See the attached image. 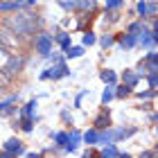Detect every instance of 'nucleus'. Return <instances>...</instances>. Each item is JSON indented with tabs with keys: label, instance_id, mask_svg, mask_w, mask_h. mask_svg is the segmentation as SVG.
<instances>
[{
	"label": "nucleus",
	"instance_id": "obj_26",
	"mask_svg": "<svg viewBox=\"0 0 158 158\" xmlns=\"http://www.w3.org/2000/svg\"><path fill=\"white\" fill-rule=\"evenodd\" d=\"M102 48H109V45H113V36H102Z\"/></svg>",
	"mask_w": 158,
	"mask_h": 158
},
{
	"label": "nucleus",
	"instance_id": "obj_12",
	"mask_svg": "<svg viewBox=\"0 0 158 158\" xmlns=\"http://www.w3.org/2000/svg\"><path fill=\"white\" fill-rule=\"evenodd\" d=\"M109 124H111L109 113H106V115H99V118L95 120V127H97V129H104V127H109Z\"/></svg>",
	"mask_w": 158,
	"mask_h": 158
},
{
	"label": "nucleus",
	"instance_id": "obj_8",
	"mask_svg": "<svg viewBox=\"0 0 158 158\" xmlns=\"http://www.w3.org/2000/svg\"><path fill=\"white\" fill-rule=\"evenodd\" d=\"M120 45L122 48H133L135 45V36H133V34H122V36H120Z\"/></svg>",
	"mask_w": 158,
	"mask_h": 158
},
{
	"label": "nucleus",
	"instance_id": "obj_16",
	"mask_svg": "<svg viewBox=\"0 0 158 158\" xmlns=\"http://www.w3.org/2000/svg\"><path fill=\"white\" fill-rule=\"evenodd\" d=\"M66 54H68V56H81V54H84V48H68Z\"/></svg>",
	"mask_w": 158,
	"mask_h": 158
},
{
	"label": "nucleus",
	"instance_id": "obj_22",
	"mask_svg": "<svg viewBox=\"0 0 158 158\" xmlns=\"http://www.w3.org/2000/svg\"><path fill=\"white\" fill-rule=\"evenodd\" d=\"M34 106H36V99H34V102H30L25 106V111H23V115H32V111H34Z\"/></svg>",
	"mask_w": 158,
	"mask_h": 158
},
{
	"label": "nucleus",
	"instance_id": "obj_24",
	"mask_svg": "<svg viewBox=\"0 0 158 158\" xmlns=\"http://www.w3.org/2000/svg\"><path fill=\"white\" fill-rule=\"evenodd\" d=\"M111 99H113V90H104V95H102V102H104V104H109Z\"/></svg>",
	"mask_w": 158,
	"mask_h": 158
},
{
	"label": "nucleus",
	"instance_id": "obj_19",
	"mask_svg": "<svg viewBox=\"0 0 158 158\" xmlns=\"http://www.w3.org/2000/svg\"><path fill=\"white\" fill-rule=\"evenodd\" d=\"M138 32H142V25H140V23H133V25H129V34H133V36H135Z\"/></svg>",
	"mask_w": 158,
	"mask_h": 158
},
{
	"label": "nucleus",
	"instance_id": "obj_11",
	"mask_svg": "<svg viewBox=\"0 0 158 158\" xmlns=\"http://www.w3.org/2000/svg\"><path fill=\"white\" fill-rule=\"evenodd\" d=\"M97 138H99V133L95 131V129H90V131H86V135H84V140L88 142V145H95V142H97Z\"/></svg>",
	"mask_w": 158,
	"mask_h": 158
},
{
	"label": "nucleus",
	"instance_id": "obj_7",
	"mask_svg": "<svg viewBox=\"0 0 158 158\" xmlns=\"http://www.w3.org/2000/svg\"><path fill=\"white\" fill-rule=\"evenodd\" d=\"M7 152H9L11 156H16V154H23L25 149H23V145H20V140H16V138H11V140H7Z\"/></svg>",
	"mask_w": 158,
	"mask_h": 158
},
{
	"label": "nucleus",
	"instance_id": "obj_30",
	"mask_svg": "<svg viewBox=\"0 0 158 158\" xmlns=\"http://www.w3.org/2000/svg\"><path fill=\"white\" fill-rule=\"evenodd\" d=\"M106 16H109V20H111V23H113V20H118V14H115V11H113V9H111L109 14H106Z\"/></svg>",
	"mask_w": 158,
	"mask_h": 158
},
{
	"label": "nucleus",
	"instance_id": "obj_3",
	"mask_svg": "<svg viewBox=\"0 0 158 158\" xmlns=\"http://www.w3.org/2000/svg\"><path fill=\"white\" fill-rule=\"evenodd\" d=\"M36 0H11V2H0V11H11V9H27L34 7Z\"/></svg>",
	"mask_w": 158,
	"mask_h": 158
},
{
	"label": "nucleus",
	"instance_id": "obj_13",
	"mask_svg": "<svg viewBox=\"0 0 158 158\" xmlns=\"http://www.w3.org/2000/svg\"><path fill=\"white\" fill-rule=\"evenodd\" d=\"M122 79H124V84H127V86H135V84H138V75L129 73V70L124 73V77H122Z\"/></svg>",
	"mask_w": 158,
	"mask_h": 158
},
{
	"label": "nucleus",
	"instance_id": "obj_2",
	"mask_svg": "<svg viewBox=\"0 0 158 158\" xmlns=\"http://www.w3.org/2000/svg\"><path fill=\"white\" fill-rule=\"evenodd\" d=\"M25 66V59L23 56H7V63H5V70H7V77H14L18 75Z\"/></svg>",
	"mask_w": 158,
	"mask_h": 158
},
{
	"label": "nucleus",
	"instance_id": "obj_4",
	"mask_svg": "<svg viewBox=\"0 0 158 158\" xmlns=\"http://www.w3.org/2000/svg\"><path fill=\"white\" fill-rule=\"evenodd\" d=\"M34 45H36V50L43 56H48L50 50H52V36H50V34H39L36 41H34Z\"/></svg>",
	"mask_w": 158,
	"mask_h": 158
},
{
	"label": "nucleus",
	"instance_id": "obj_25",
	"mask_svg": "<svg viewBox=\"0 0 158 158\" xmlns=\"http://www.w3.org/2000/svg\"><path fill=\"white\" fill-rule=\"evenodd\" d=\"M7 84H9V77H7V75H2V70H0V90H2Z\"/></svg>",
	"mask_w": 158,
	"mask_h": 158
},
{
	"label": "nucleus",
	"instance_id": "obj_15",
	"mask_svg": "<svg viewBox=\"0 0 158 158\" xmlns=\"http://www.w3.org/2000/svg\"><path fill=\"white\" fill-rule=\"evenodd\" d=\"M129 93H131V86H127V84H122V86H120V88L115 90V95H118V97H127V95H129Z\"/></svg>",
	"mask_w": 158,
	"mask_h": 158
},
{
	"label": "nucleus",
	"instance_id": "obj_6",
	"mask_svg": "<svg viewBox=\"0 0 158 158\" xmlns=\"http://www.w3.org/2000/svg\"><path fill=\"white\" fill-rule=\"evenodd\" d=\"M0 48L5 50V52H9V50L16 48V41H14V36L9 32H5V30H0Z\"/></svg>",
	"mask_w": 158,
	"mask_h": 158
},
{
	"label": "nucleus",
	"instance_id": "obj_18",
	"mask_svg": "<svg viewBox=\"0 0 158 158\" xmlns=\"http://www.w3.org/2000/svg\"><path fill=\"white\" fill-rule=\"evenodd\" d=\"M59 43L63 45V50H68V48H70V39H68V34H59Z\"/></svg>",
	"mask_w": 158,
	"mask_h": 158
},
{
	"label": "nucleus",
	"instance_id": "obj_28",
	"mask_svg": "<svg viewBox=\"0 0 158 158\" xmlns=\"http://www.w3.org/2000/svg\"><path fill=\"white\" fill-rule=\"evenodd\" d=\"M66 140H68V133H56V142L59 145H66Z\"/></svg>",
	"mask_w": 158,
	"mask_h": 158
},
{
	"label": "nucleus",
	"instance_id": "obj_29",
	"mask_svg": "<svg viewBox=\"0 0 158 158\" xmlns=\"http://www.w3.org/2000/svg\"><path fill=\"white\" fill-rule=\"evenodd\" d=\"M138 14H140V16L147 14V2H138Z\"/></svg>",
	"mask_w": 158,
	"mask_h": 158
},
{
	"label": "nucleus",
	"instance_id": "obj_5",
	"mask_svg": "<svg viewBox=\"0 0 158 158\" xmlns=\"http://www.w3.org/2000/svg\"><path fill=\"white\" fill-rule=\"evenodd\" d=\"M66 75H70L68 66H66V63H61V61H56V66L50 68L48 73H43L41 77H43V79H50V77H52V79H59V77H66Z\"/></svg>",
	"mask_w": 158,
	"mask_h": 158
},
{
	"label": "nucleus",
	"instance_id": "obj_23",
	"mask_svg": "<svg viewBox=\"0 0 158 158\" xmlns=\"http://www.w3.org/2000/svg\"><path fill=\"white\" fill-rule=\"evenodd\" d=\"M149 86L156 90V70H149Z\"/></svg>",
	"mask_w": 158,
	"mask_h": 158
},
{
	"label": "nucleus",
	"instance_id": "obj_14",
	"mask_svg": "<svg viewBox=\"0 0 158 158\" xmlns=\"http://www.w3.org/2000/svg\"><path fill=\"white\" fill-rule=\"evenodd\" d=\"M102 156H104V158H106V156H109V158H113V156H127V154H120V152H118L115 147H111V145H109V147H104Z\"/></svg>",
	"mask_w": 158,
	"mask_h": 158
},
{
	"label": "nucleus",
	"instance_id": "obj_9",
	"mask_svg": "<svg viewBox=\"0 0 158 158\" xmlns=\"http://www.w3.org/2000/svg\"><path fill=\"white\" fill-rule=\"evenodd\" d=\"M135 129H118V131H113V140H122L127 138V135H133Z\"/></svg>",
	"mask_w": 158,
	"mask_h": 158
},
{
	"label": "nucleus",
	"instance_id": "obj_17",
	"mask_svg": "<svg viewBox=\"0 0 158 158\" xmlns=\"http://www.w3.org/2000/svg\"><path fill=\"white\" fill-rule=\"evenodd\" d=\"M122 5H124L122 0H109V2H106V9H120Z\"/></svg>",
	"mask_w": 158,
	"mask_h": 158
},
{
	"label": "nucleus",
	"instance_id": "obj_10",
	"mask_svg": "<svg viewBox=\"0 0 158 158\" xmlns=\"http://www.w3.org/2000/svg\"><path fill=\"white\" fill-rule=\"evenodd\" d=\"M99 77H102V81H106V84H115V73H113V70H102V75H99Z\"/></svg>",
	"mask_w": 158,
	"mask_h": 158
},
{
	"label": "nucleus",
	"instance_id": "obj_20",
	"mask_svg": "<svg viewBox=\"0 0 158 158\" xmlns=\"http://www.w3.org/2000/svg\"><path fill=\"white\" fill-rule=\"evenodd\" d=\"M156 11H158V9H156V2H149V5H147V14H145V16H152V18H154V16H156Z\"/></svg>",
	"mask_w": 158,
	"mask_h": 158
},
{
	"label": "nucleus",
	"instance_id": "obj_21",
	"mask_svg": "<svg viewBox=\"0 0 158 158\" xmlns=\"http://www.w3.org/2000/svg\"><path fill=\"white\" fill-rule=\"evenodd\" d=\"M93 43H95V36H93L90 32H86L84 34V45H93Z\"/></svg>",
	"mask_w": 158,
	"mask_h": 158
},
{
	"label": "nucleus",
	"instance_id": "obj_27",
	"mask_svg": "<svg viewBox=\"0 0 158 158\" xmlns=\"http://www.w3.org/2000/svg\"><path fill=\"white\" fill-rule=\"evenodd\" d=\"M23 129H25V131H32V120H30V115H25V120H23Z\"/></svg>",
	"mask_w": 158,
	"mask_h": 158
},
{
	"label": "nucleus",
	"instance_id": "obj_1",
	"mask_svg": "<svg viewBox=\"0 0 158 158\" xmlns=\"http://www.w3.org/2000/svg\"><path fill=\"white\" fill-rule=\"evenodd\" d=\"M2 25H5V30H9L11 34H16V36H32L43 25V20L36 14H32L27 9H16V14L2 18Z\"/></svg>",
	"mask_w": 158,
	"mask_h": 158
}]
</instances>
